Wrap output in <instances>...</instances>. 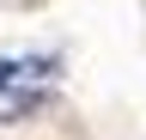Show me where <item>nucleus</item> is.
I'll return each mask as SVG.
<instances>
[{
  "mask_svg": "<svg viewBox=\"0 0 146 140\" xmlns=\"http://www.w3.org/2000/svg\"><path fill=\"white\" fill-rule=\"evenodd\" d=\"M43 98H49V85L36 79V85H0V122H18V116H36L43 110Z\"/></svg>",
  "mask_w": 146,
  "mask_h": 140,
  "instance_id": "nucleus-1",
  "label": "nucleus"
},
{
  "mask_svg": "<svg viewBox=\"0 0 146 140\" xmlns=\"http://www.w3.org/2000/svg\"><path fill=\"white\" fill-rule=\"evenodd\" d=\"M6 6H43V0H6Z\"/></svg>",
  "mask_w": 146,
  "mask_h": 140,
  "instance_id": "nucleus-3",
  "label": "nucleus"
},
{
  "mask_svg": "<svg viewBox=\"0 0 146 140\" xmlns=\"http://www.w3.org/2000/svg\"><path fill=\"white\" fill-rule=\"evenodd\" d=\"M43 73V61H0V85H12V79H36Z\"/></svg>",
  "mask_w": 146,
  "mask_h": 140,
  "instance_id": "nucleus-2",
  "label": "nucleus"
}]
</instances>
